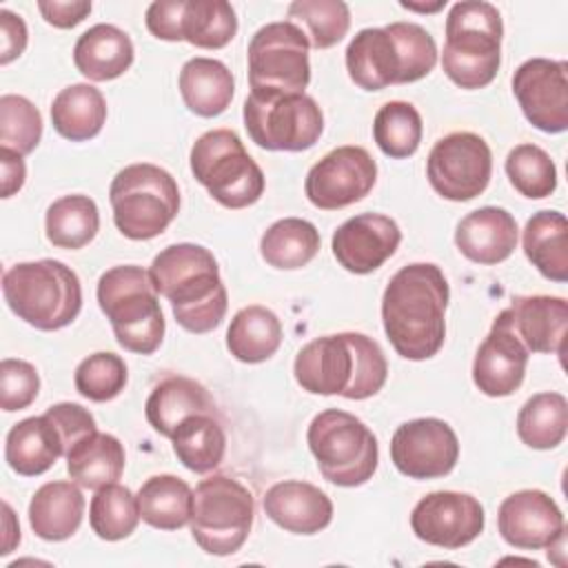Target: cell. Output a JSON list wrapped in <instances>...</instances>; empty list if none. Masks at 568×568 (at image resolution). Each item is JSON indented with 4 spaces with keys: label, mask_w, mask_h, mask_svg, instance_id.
<instances>
[{
    "label": "cell",
    "mask_w": 568,
    "mask_h": 568,
    "mask_svg": "<svg viewBox=\"0 0 568 568\" xmlns=\"http://www.w3.org/2000/svg\"><path fill=\"white\" fill-rule=\"evenodd\" d=\"M109 202L118 231L129 240H151L166 231L180 211L173 175L155 164H129L113 178Z\"/></svg>",
    "instance_id": "ba28073f"
},
{
    "label": "cell",
    "mask_w": 568,
    "mask_h": 568,
    "mask_svg": "<svg viewBox=\"0 0 568 568\" xmlns=\"http://www.w3.org/2000/svg\"><path fill=\"white\" fill-rule=\"evenodd\" d=\"M455 244L459 253L475 264H499L508 260L517 246V222L501 206L475 209L459 220Z\"/></svg>",
    "instance_id": "d4e9b609"
},
{
    "label": "cell",
    "mask_w": 568,
    "mask_h": 568,
    "mask_svg": "<svg viewBox=\"0 0 568 568\" xmlns=\"http://www.w3.org/2000/svg\"><path fill=\"white\" fill-rule=\"evenodd\" d=\"M402 242L397 222L382 213H359L337 226L331 248L342 268L355 275L377 271Z\"/></svg>",
    "instance_id": "44dd1931"
},
{
    "label": "cell",
    "mask_w": 568,
    "mask_h": 568,
    "mask_svg": "<svg viewBox=\"0 0 568 568\" xmlns=\"http://www.w3.org/2000/svg\"><path fill=\"white\" fill-rule=\"evenodd\" d=\"M437 64L433 36L415 22H390L355 33L346 47V71L364 91L422 80Z\"/></svg>",
    "instance_id": "277c9868"
},
{
    "label": "cell",
    "mask_w": 568,
    "mask_h": 568,
    "mask_svg": "<svg viewBox=\"0 0 568 568\" xmlns=\"http://www.w3.org/2000/svg\"><path fill=\"white\" fill-rule=\"evenodd\" d=\"M149 275L158 295L171 302L175 322L189 333H209L226 315L229 295L213 253L200 244L180 242L162 248Z\"/></svg>",
    "instance_id": "3957f363"
},
{
    "label": "cell",
    "mask_w": 568,
    "mask_h": 568,
    "mask_svg": "<svg viewBox=\"0 0 568 568\" xmlns=\"http://www.w3.org/2000/svg\"><path fill=\"white\" fill-rule=\"evenodd\" d=\"M486 524L477 497L455 490H435L422 497L410 513V528L417 539L457 550L475 541Z\"/></svg>",
    "instance_id": "ac0fdd59"
},
{
    "label": "cell",
    "mask_w": 568,
    "mask_h": 568,
    "mask_svg": "<svg viewBox=\"0 0 568 568\" xmlns=\"http://www.w3.org/2000/svg\"><path fill=\"white\" fill-rule=\"evenodd\" d=\"M133 42L115 24H93L87 29L73 47V64L75 69L93 80L106 82L120 78L133 64Z\"/></svg>",
    "instance_id": "4316f807"
},
{
    "label": "cell",
    "mask_w": 568,
    "mask_h": 568,
    "mask_svg": "<svg viewBox=\"0 0 568 568\" xmlns=\"http://www.w3.org/2000/svg\"><path fill=\"white\" fill-rule=\"evenodd\" d=\"M126 464L124 446L109 433L93 430L78 439L67 453L69 477L80 488L98 490L122 477Z\"/></svg>",
    "instance_id": "4dcf8cb0"
},
{
    "label": "cell",
    "mask_w": 568,
    "mask_h": 568,
    "mask_svg": "<svg viewBox=\"0 0 568 568\" xmlns=\"http://www.w3.org/2000/svg\"><path fill=\"white\" fill-rule=\"evenodd\" d=\"M144 413L155 433L171 437L178 424L184 422L186 417L197 413H217V410H215L213 397L200 382L191 377L173 375L162 379L151 390L144 404Z\"/></svg>",
    "instance_id": "f1b7e54d"
},
{
    "label": "cell",
    "mask_w": 568,
    "mask_h": 568,
    "mask_svg": "<svg viewBox=\"0 0 568 568\" xmlns=\"http://www.w3.org/2000/svg\"><path fill=\"white\" fill-rule=\"evenodd\" d=\"M173 453L180 464L193 473H211L226 453V435L217 413H197L178 424L173 435Z\"/></svg>",
    "instance_id": "e575fe53"
},
{
    "label": "cell",
    "mask_w": 568,
    "mask_h": 568,
    "mask_svg": "<svg viewBox=\"0 0 568 568\" xmlns=\"http://www.w3.org/2000/svg\"><path fill=\"white\" fill-rule=\"evenodd\" d=\"M306 442L322 477L335 486H362L377 470V437L359 417L346 410L317 413L308 424Z\"/></svg>",
    "instance_id": "9c48e42d"
},
{
    "label": "cell",
    "mask_w": 568,
    "mask_h": 568,
    "mask_svg": "<svg viewBox=\"0 0 568 568\" xmlns=\"http://www.w3.org/2000/svg\"><path fill=\"white\" fill-rule=\"evenodd\" d=\"M528 353L564 355L568 302L555 295H517L501 311Z\"/></svg>",
    "instance_id": "603a6c76"
},
{
    "label": "cell",
    "mask_w": 568,
    "mask_h": 568,
    "mask_svg": "<svg viewBox=\"0 0 568 568\" xmlns=\"http://www.w3.org/2000/svg\"><path fill=\"white\" fill-rule=\"evenodd\" d=\"M377 180V164L364 146L346 144L315 162L304 180L308 202L322 211H337L366 197Z\"/></svg>",
    "instance_id": "2e32d148"
},
{
    "label": "cell",
    "mask_w": 568,
    "mask_h": 568,
    "mask_svg": "<svg viewBox=\"0 0 568 568\" xmlns=\"http://www.w3.org/2000/svg\"><path fill=\"white\" fill-rule=\"evenodd\" d=\"M320 251V231L302 217H284L273 222L262 240L260 253L264 262L280 271L306 266Z\"/></svg>",
    "instance_id": "8d00e7d4"
},
{
    "label": "cell",
    "mask_w": 568,
    "mask_h": 568,
    "mask_svg": "<svg viewBox=\"0 0 568 568\" xmlns=\"http://www.w3.org/2000/svg\"><path fill=\"white\" fill-rule=\"evenodd\" d=\"M524 253L552 282L568 280V222L559 211H537L524 229Z\"/></svg>",
    "instance_id": "d6a6232c"
},
{
    "label": "cell",
    "mask_w": 568,
    "mask_h": 568,
    "mask_svg": "<svg viewBox=\"0 0 568 568\" xmlns=\"http://www.w3.org/2000/svg\"><path fill=\"white\" fill-rule=\"evenodd\" d=\"M191 171L211 197L226 209H246L264 193V173L231 129L202 133L191 146Z\"/></svg>",
    "instance_id": "30bf717a"
},
{
    "label": "cell",
    "mask_w": 568,
    "mask_h": 568,
    "mask_svg": "<svg viewBox=\"0 0 568 568\" xmlns=\"http://www.w3.org/2000/svg\"><path fill=\"white\" fill-rule=\"evenodd\" d=\"M493 153L488 142L470 131H455L435 142L426 160V175L437 195L466 202L481 195L490 182Z\"/></svg>",
    "instance_id": "5bb4252c"
},
{
    "label": "cell",
    "mask_w": 568,
    "mask_h": 568,
    "mask_svg": "<svg viewBox=\"0 0 568 568\" xmlns=\"http://www.w3.org/2000/svg\"><path fill=\"white\" fill-rule=\"evenodd\" d=\"M42 138V115L24 95L0 98V149L29 155Z\"/></svg>",
    "instance_id": "ee69618b"
},
{
    "label": "cell",
    "mask_w": 568,
    "mask_h": 568,
    "mask_svg": "<svg viewBox=\"0 0 568 568\" xmlns=\"http://www.w3.org/2000/svg\"><path fill=\"white\" fill-rule=\"evenodd\" d=\"M248 138L266 151H306L322 131L324 115L306 93H255L244 100Z\"/></svg>",
    "instance_id": "7c38bea8"
},
{
    "label": "cell",
    "mask_w": 568,
    "mask_h": 568,
    "mask_svg": "<svg viewBox=\"0 0 568 568\" xmlns=\"http://www.w3.org/2000/svg\"><path fill=\"white\" fill-rule=\"evenodd\" d=\"M47 240L58 248H82L87 246L98 229H100V213L98 204L82 193L62 195L49 204L44 215Z\"/></svg>",
    "instance_id": "74e56055"
},
{
    "label": "cell",
    "mask_w": 568,
    "mask_h": 568,
    "mask_svg": "<svg viewBox=\"0 0 568 568\" xmlns=\"http://www.w3.org/2000/svg\"><path fill=\"white\" fill-rule=\"evenodd\" d=\"M95 295L124 351L151 355L160 348L166 324L149 271L135 264L113 266L100 275Z\"/></svg>",
    "instance_id": "8992f818"
},
{
    "label": "cell",
    "mask_w": 568,
    "mask_h": 568,
    "mask_svg": "<svg viewBox=\"0 0 568 568\" xmlns=\"http://www.w3.org/2000/svg\"><path fill=\"white\" fill-rule=\"evenodd\" d=\"M506 175L524 197L541 200L557 189L552 158L537 144H517L506 155Z\"/></svg>",
    "instance_id": "7bdbcfd3"
},
{
    "label": "cell",
    "mask_w": 568,
    "mask_h": 568,
    "mask_svg": "<svg viewBox=\"0 0 568 568\" xmlns=\"http://www.w3.org/2000/svg\"><path fill=\"white\" fill-rule=\"evenodd\" d=\"M146 29L158 40L222 49L237 33V18L226 0H158L146 9Z\"/></svg>",
    "instance_id": "9a60e30c"
},
{
    "label": "cell",
    "mask_w": 568,
    "mask_h": 568,
    "mask_svg": "<svg viewBox=\"0 0 568 568\" xmlns=\"http://www.w3.org/2000/svg\"><path fill=\"white\" fill-rule=\"evenodd\" d=\"M129 373L120 355L100 351L84 357L73 375L75 390L91 402H109L118 397L126 386Z\"/></svg>",
    "instance_id": "f6af8a7d"
},
{
    "label": "cell",
    "mask_w": 568,
    "mask_h": 568,
    "mask_svg": "<svg viewBox=\"0 0 568 568\" xmlns=\"http://www.w3.org/2000/svg\"><path fill=\"white\" fill-rule=\"evenodd\" d=\"M448 282L437 264L402 266L382 295V324L404 359L422 362L439 353L446 337Z\"/></svg>",
    "instance_id": "6da1fadb"
},
{
    "label": "cell",
    "mask_w": 568,
    "mask_h": 568,
    "mask_svg": "<svg viewBox=\"0 0 568 568\" xmlns=\"http://www.w3.org/2000/svg\"><path fill=\"white\" fill-rule=\"evenodd\" d=\"M404 9H410V11H426V13H430V11H437V9H442L444 4H446V0H437L435 4H413V2H399Z\"/></svg>",
    "instance_id": "816d5d0a"
},
{
    "label": "cell",
    "mask_w": 568,
    "mask_h": 568,
    "mask_svg": "<svg viewBox=\"0 0 568 568\" xmlns=\"http://www.w3.org/2000/svg\"><path fill=\"white\" fill-rule=\"evenodd\" d=\"M513 93L535 129L544 133L568 129V64L564 60L521 62L513 75Z\"/></svg>",
    "instance_id": "d6986e66"
},
{
    "label": "cell",
    "mask_w": 568,
    "mask_h": 568,
    "mask_svg": "<svg viewBox=\"0 0 568 568\" xmlns=\"http://www.w3.org/2000/svg\"><path fill=\"white\" fill-rule=\"evenodd\" d=\"M235 82L229 67L215 58H191L180 71V95L200 118L224 113L233 100Z\"/></svg>",
    "instance_id": "f546056e"
},
{
    "label": "cell",
    "mask_w": 568,
    "mask_h": 568,
    "mask_svg": "<svg viewBox=\"0 0 568 568\" xmlns=\"http://www.w3.org/2000/svg\"><path fill=\"white\" fill-rule=\"evenodd\" d=\"M138 495L118 481L95 490L89 506L91 530L104 541H120L129 537L140 521Z\"/></svg>",
    "instance_id": "ab89813d"
},
{
    "label": "cell",
    "mask_w": 568,
    "mask_h": 568,
    "mask_svg": "<svg viewBox=\"0 0 568 568\" xmlns=\"http://www.w3.org/2000/svg\"><path fill=\"white\" fill-rule=\"evenodd\" d=\"M140 517L158 530H178L193 513V490L175 475H153L138 490Z\"/></svg>",
    "instance_id": "d590c367"
},
{
    "label": "cell",
    "mask_w": 568,
    "mask_h": 568,
    "mask_svg": "<svg viewBox=\"0 0 568 568\" xmlns=\"http://www.w3.org/2000/svg\"><path fill=\"white\" fill-rule=\"evenodd\" d=\"M2 293L9 308L38 331L69 326L82 308V286L58 260L20 262L4 271Z\"/></svg>",
    "instance_id": "52a82bcc"
},
{
    "label": "cell",
    "mask_w": 568,
    "mask_h": 568,
    "mask_svg": "<svg viewBox=\"0 0 568 568\" xmlns=\"http://www.w3.org/2000/svg\"><path fill=\"white\" fill-rule=\"evenodd\" d=\"M528 348L515 335L504 313H499L479 344L473 362V382L488 397L513 395L526 375Z\"/></svg>",
    "instance_id": "7402d4cb"
},
{
    "label": "cell",
    "mask_w": 568,
    "mask_h": 568,
    "mask_svg": "<svg viewBox=\"0 0 568 568\" xmlns=\"http://www.w3.org/2000/svg\"><path fill=\"white\" fill-rule=\"evenodd\" d=\"M40 377L33 364L24 359L4 357L0 362V406L7 413L31 406L38 397Z\"/></svg>",
    "instance_id": "bcb514c9"
},
{
    "label": "cell",
    "mask_w": 568,
    "mask_h": 568,
    "mask_svg": "<svg viewBox=\"0 0 568 568\" xmlns=\"http://www.w3.org/2000/svg\"><path fill=\"white\" fill-rule=\"evenodd\" d=\"M288 18L315 49L335 47L351 27V11L342 0H295L288 4Z\"/></svg>",
    "instance_id": "b9f144b4"
},
{
    "label": "cell",
    "mask_w": 568,
    "mask_h": 568,
    "mask_svg": "<svg viewBox=\"0 0 568 568\" xmlns=\"http://www.w3.org/2000/svg\"><path fill=\"white\" fill-rule=\"evenodd\" d=\"M293 373L306 393L368 399L386 384L388 364L373 337L346 331L304 344L295 357Z\"/></svg>",
    "instance_id": "7a4b0ae2"
},
{
    "label": "cell",
    "mask_w": 568,
    "mask_h": 568,
    "mask_svg": "<svg viewBox=\"0 0 568 568\" xmlns=\"http://www.w3.org/2000/svg\"><path fill=\"white\" fill-rule=\"evenodd\" d=\"M253 493L229 475H211L195 486L191 535L195 544L215 557L237 552L253 526Z\"/></svg>",
    "instance_id": "8fae6325"
},
{
    "label": "cell",
    "mask_w": 568,
    "mask_h": 568,
    "mask_svg": "<svg viewBox=\"0 0 568 568\" xmlns=\"http://www.w3.org/2000/svg\"><path fill=\"white\" fill-rule=\"evenodd\" d=\"M504 24L495 4L484 0L455 2L446 16L442 69L462 89L488 87L501 64Z\"/></svg>",
    "instance_id": "5b68a950"
},
{
    "label": "cell",
    "mask_w": 568,
    "mask_h": 568,
    "mask_svg": "<svg viewBox=\"0 0 568 568\" xmlns=\"http://www.w3.org/2000/svg\"><path fill=\"white\" fill-rule=\"evenodd\" d=\"M282 344V324L277 315L262 306L251 304L240 308L226 331V348L244 364L266 362Z\"/></svg>",
    "instance_id": "836d02e7"
},
{
    "label": "cell",
    "mask_w": 568,
    "mask_h": 568,
    "mask_svg": "<svg viewBox=\"0 0 568 568\" xmlns=\"http://www.w3.org/2000/svg\"><path fill=\"white\" fill-rule=\"evenodd\" d=\"M422 115L404 100H390L379 106L373 120V138L379 151L388 158H410L422 142Z\"/></svg>",
    "instance_id": "60d3db41"
},
{
    "label": "cell",
    "mask_w": 568,
    "mask_h": 568,
    "mask_svg": "<svg viewBox=\"0 0 568 568\" xmlns=\"http://www.w3.org/2000/svg\"><path fill=\"white\" fill-rule=\"evenodd\" d=\"M62 455H67L62 433L47 413L18 422L4 442V459L22 477L47 473Z\"/></svg>",
    "instance_id": "484cf974"
},
{
    "label": "cell",
    "mask_w": 568,
    "mask_h": 568,
    "mask_svg": "<svg viewBox=\"0 0 568 568\" xmlns=\"http://www.w3.org/2000/svg\"><path fill=\"white\" fill-rule=\"evenodd\" d=\"M51 122L71 142L91 140L106 122V100L93 84H69L51 102Z\"/></svg>",
    "instance_id": "1f68e13d"
},
{
    "label": "cell",
    "mask_w": 568,
    "mask_h": 568,
    "mask_svg": "<svg viewBox=\"0 0 568 568\" xmlns=\"http://www.w3.org/2000/svg\"><path fill=\"white\" fill-rule=\"evenodd\" d=\"M47 415L55 422L58 430L62 433L67 453H69V448H71L78 439H82L84 435L98 430L93 415H91L87 408H82L80 404H73V402L53 404V406L47 408ZM64 457H67V455H64Z\"/></svg>",
    "instance_id": "7dc6e473"
},
{
    "label": "cell",
    "mask_w": 568,
    "mask_h": 568,
    "mask_svg": "<svg viewBox=\"0 0 568 568\" xmlns=\"http://www.w3.org/2000/svg\"><path fill=\"white\" fill-rule=\"evenodd\" d=\"M27 38L24 20L9 9H0V64L20 58L27 49Z\"/></svg>",
    "instance_id": "c3c4849f"
},
{
    "label": "cell",
    "mask_w": 568,
    "mask_h": 568,
    "mask_svg": "<svg viewBox=\"0 0 568 568\" xmlns=\"http://www.w3.org/2000/svg\"><path fill=\"white\" fill-rule=\"evenodd\" d=\"M0 164H2V197H11L22 189L27 178V166L22 155L9 149H0Z\"/></svg>",
    "instance_id": "f907efd6"
},
{
    "label": "cell",
    "mask_w": 568,
    "mask_h": 568,
    "mask_svg": "<svg viewBox=\"0 0 568 568\" xmlns=\"http://www.w3.org/2000/svg\"><path fill=\"white\" fill-rule=\"evenodd\" d=\"M84 497L78 484L47 481L42 484L29 504L31 530L44 541H64L82 524Z\"/></svg>",
    "instance_id": "83f0119b"
},
{
    "label": "cell",
    "mask_w": 568,
    "mask_h": 568,
    "mask_svg": "<svg viewBox=\"0 0 568 568\" xmlns=\"http://www.w3.org/2000/svg\"><path fill=\"white\" fill-rule=\"evenodd\" d=\"M568 430V402L561 393H537L519 408L517 435L537 450L557 448Z\"/></svg>",
    "instance_id": "f35d334b"
},
{
    "label": "cell",
    "mask_w": 568,
    "mask_h": 568,
    "mask_svg": "<svg viewBox=\"0 0 568 568\" xmlns=\"http://www.w3.org/2000/svg\"><path fill=\"white\" fill-rule=\"evenodd\" d=\"M264 513L271 521L293 535H315L333 519V501L317 486L300 479L273 484L264 499Z\"/></svg>",
    "instance_id": "cb8c5ba5"
},
{
    "label": "cell",
    "mask_w": 568,
    "mask_h": 568,
    "mask_svg": "<svg viewBox=\"0 0 568 568\" xmlns=\"http://www.w3.org/2000/svg\"><path fill=\"white\" fill-rule=\"evenodd\" d=\"M497 528L501 539L519 550L552 548L564 541L566 524L555 499L537 488L508 495L499 504Z\"/></svg>",
    "instance_id": "ffe728a7"
},
{
    "label": "cell",
    "mask_w": 568,
    "mask_h": 568,
    "mask_svg": "<svg viewBox=\"0 0 568 568\" xmlns=\"http://www.w3.org/2000/svg\"><path fill=\"white\" fill-rule=\"evenodd\" d=\"M40 16L58 27V29H71L80 24L91 13V2L87 0H40L38 2Z\"/></svg>",
    "instance_id": "681fc988"
},
{
    "label": "cell",
    "mask_w": 568,
    "mask_h": 568,
    "mask_svg": "<svg viewBox=\"0 0 568 568\" xmlns=\"http://www.w3.org/2000/svg\"><path fill=\"white\" fill-rule=\"evenodd\" d=\"M390 459L395 468L410 479H437L455 468L459 439L444 419H410L393 433Z\"/></svg>",
    "instance_id": "e0dca14e"
},
{
    "label": "cell",
    "mask_w": 568,
    "mask_h": 568,
    "mask_svg": "<svg viewBox=\"0 0 568 568\" xmlns=\"http://www.w3.org/2000/svg\"><path fill=\"white\" fill-rule=\"evenodd\" d=\"M308 38L291 20L260 27L248 42V84L255 93H304L311 82Z\"/></svg>",
    "instance_id": "4fadbf2b"
}]
</instances>
